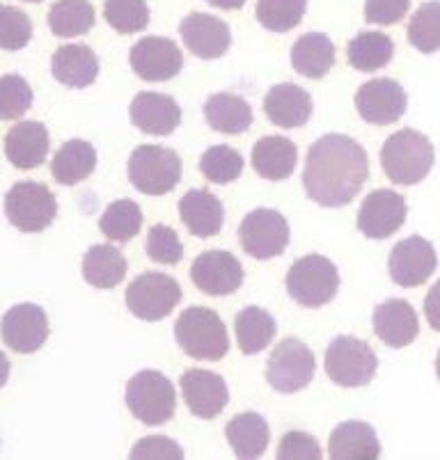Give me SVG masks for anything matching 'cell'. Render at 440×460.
I'll list each match as a JSON object with an SVG mask.
<instances>
[{"mask_svg": "<svg viewBox=\"0 0 440 460\" xmlns=\"http://www.w3.org/2000/svg\"><path fill=\"white\" fill-rule=\"evenodd\" d=\"M49 332V316L40 305L32 303L14 305L10 312H5L0 323L3 341L19 355L37 353L46 344Z\"/></svg>", "mask_w": 440, "mask_h": 460, "instance_id": "obj_15", "label": "cell"}, {"mask_svg": "<svg viewBox=\"0 0 440 460\" xmlns=\"http://www.w3.org/2000/svg\"><path fill=\"white\" fill-rule=\"evenodd\" d=\"M179 217L193 236L211 238L223 229L225 207L211 190L195 188L179 199Z\"/></svg>", "mask_w": 440, "mask_h": 460, "instance_id": "obj_23", "label": "cell"}, {"mask_svg": "<svg viewBox=\"0 0 440 460\" xmlns=\"http://www.w3.org/2000/svg\"><path fill=\"white\" fill-rule=\"evenodd\" d=\"M175 339L179 349L193 359L218 362L229 350V337L225 323L213 309L188 307L177 316L175 323Z\"/></svg>", "mask_w": 440, "mask_h": 460, "instance_id": "obj_3", "label": "cell"}, {"mask_svg": "<svg viewBox=\"0 0 440 460\" xmlns=\"http://www.w3.org/2000/svg\"><path fill=\"white\" fill-rule=\"evenodd\" d=\"M406 216H409V204L400 192L379 188L360 204L358 232L372 241H383L404 227Z\"/></svg>", "mask_w": 440, "mask_h": 460, "instance_id": "obj_13", "label": "cell"}, {"mask_svg": "<svg viewBox=\"0 0 440 460\" xmlns=\"http://www.w3.org/2000/svg\"><path fill=\"white\" fill-rule=\"evenodd\" d=\"M32 40V23L26 12L19 7L0 5V49L3 51H21Z\"/></svg>", "mask_w": 440, "mask_h": 460, "instance_id": "obj_42", "label": "cell"}, {"mask_svg": "<svg viewBox=\"0 0 440 460\" xmlns=\"http://www.w3.org/2000/svg\"><path fill=\"white\" fill-rule=\"evenodd\" d=\"M395 56V44L383 32H358L346 46V60L355 71L374 74L390 65Z\"/></svg>", "mask_w": 440, "mask_h": 460, "instance_id": "obj_34", "label": "cell"}, {"mask_svg": "<svg viewBox=\"0 0 440 460\" xmlns=\"http://www.w3.org/2000/svg\"><path fill=\"white\" fill-rule=\"evenodd\" d=\"M5 216L19 232L37 234L53 225L58 216V202L44 183L19 181L5 195Z\"/></svg>", "mask_w": 440, "mask_h": 460, "instance_id": "obj_8", "label": "cell"}, {"mask_svg": "<svg viewBox=\"0 0 440 460\" xmlns=\"http://www.w3.org/2000/svg\"><path fill=\"white\" fill-rule=\"evenodd\" d=\"M436 376H438V380H440V350H438V355H436Z\"/></svg>", "mask_w": 440, "mask_h": 460, "instance_id": "obj_50", "label": "cell"}, {"mask_svg": "<svg viewBox=\"0 0 440 460\" xmlns=\"http://www.w3.org/2000/svg\"><path fill=\"white\" fill-rule=\"evenodd\" d=\"M292 66L296 74L319 81L335 66V44L326 32H308L292 46Z\"/></svg>", "mask_w": 440, "mask_h": 460, "instance_id": "obj_29", "label": "cell"}, {"mask_svg": "<svg viewBox=\"0 0 440 460\" xmlns=\"http://www.w3.org/2000/svg\"><path fill=\"white\" fill-rule=\"evenodd\" d=\"M308 0H257L259 26L271 32H289L303 21Z\"/></svg>", "mask_w": 440, "mask_h": 460, "instance_id": "obj_37", "label": "cell"}, {"mask_svg": "<svg viewBox=\"0 0 440 460\" xmlns=\"http://www.w3.org/2000/svg\"><path fill=\"white\" fill-rule=\"evenodd\" d=\"M32 106V87L19 74L0 76V119L12 122L26 115Z\"/></svg>", "mask_w": 440, "mask_h": 460, "instance_id": "obj_41", "label": "cell"}, {"mask_svg": "<svg viewBox=\"0 0 440 460\" xmlns=\"http://www.w3.org/2000/svg\"><path fill=\"white\" fill-rule=\"evenodd\" d=\"M409 10L410 0H364V19L374 26H395Z\"/></svg>", "mask_w": 440, "mask_h": 460, "instance_id": "obj_45", "label": "cell"}, {"mask_svg": "<svg viewBox=\"0 0 440 460\" xmlns=\"http://www.w3.org/2000/svg\"><path fill=\"white\" fill-rule=\"evenodd\" d=\"M96 167V149L87 140H67L51 161V174L62 186L85 181Z\"/></svg>", "mask_w": 440, "mask_h": 460, "instance_id": "obj_30", "label": "cell"}, {"mask_svg": "<svg viewBox=\"0 0 440 460\" xmlns=\"http://www.w3.org/2000/svg\"><path fill=\"white\" fill-rule=\"evenodd\" d=\"M225 435L238 458H259L268 449V440H271L266 420L257 412L234 415L225 429Z\"/></svg>", "mask_w": 440, "mask_h": 460, "instance_id": "obj_31", "label": "cell"}, {"mask_svg": "<svg viewBox=\"0 0 440 460\" xmlns=\"http://www.w3.org/2000/svg\"><path fill=\"white\" fill-rule=\"evenodd\" d=\"M179 35H182L184 46L200 60L223 58L232 46V31L228 23L202 12H191L179 23Z\"/></svg>", "mask_w": 440, "mask_h": 460, "instance_id": "obj_18", "label": "cell"}, {"mask_svg": "<svg viewBox=\"0 0 440 460\" xmlns=\"http://www.w3.org/2000/svg\"><path fill=\"white\" fill-rule=\"evenodd\" d=\"M145 252L152 261L163 263V266H175V263L182 261L184 245L173 227H167V225H154V227L149 229V234H147Z\"/></svg>", "mask_w": 440, "mask_h": 460, "instance_id": "obj_43", "label": "cell"}, {"mask_svg": "<svg viewBox=\"0 0 440 460\" xmlns=\"http://www.w3.org/2000/svg\"><path fill=\"white\" fill-rule=\"evenodd\" d=\"M264 112L278 128H301L312 117V96L301 85L280 83L264 96Z\"/></svg>", "mask_w": 440, "mask_h": 460, "instance_id": "obj_22", "label": "cell"}, {"mask_svg": "<svg viewBox=\"0 0 440 460\" xmlns=\"http://www.w3.org/2000/svg\"><path fill=\"white\" fill-rule=\"evenodd\" d=\"M7 380H10V359L0 350V387H5Z\"/></svg>", "mask_w": 440, "mask_h": 460, "instance_id": "obj_49", "label": "cell"}, {"mask_svg": "<svg viewBox=\"0 0 440 460\" xmlns=\"http://www.w3.org/2000/svg\"><path fill=\"white\" fill-rule=\"evenodd\" d=\"M129 410L147 426H161L175 417L177 394L173 383L161 371H140L127 383L124 392Z\"/></svg>", "mask_w": 440, "mask_h": 460, "instance_id": "obj_6", "label": "cell"}, {"mask_svg": "<svg viewBox=\"0 0 440 460\" xmlns=\"http://www.w3.org/2000/svg\"><path fill=\"white\" fill-rule=\"evenodd\" d=\"M103 19L120 35H133L149 23V7L145 0H106Z\"/></svg>", "mask_w": 440, "mask_h": 460, "instance_id": "obj_40", "label": "cell"}, {"mask_svg": "<svg viewBox=\"0 0 440 460\" xmlns=\"http://www.w3.org/2000/svg\"><path fill=\"white\" fill-rule=\"evenodd\" d=\"M314 371H317L314 353L301 339H283L268 355L266 380L280 394L305 390L312 383Z\"/></svg>", "mask_w": 440, "mask_h": 460, "instance_id": "obj_9", "label": "cell"}, {"mask_svg": "<svg viewBox=\"0 0 440 460\" xmlns=\"http://www.w3.org/2000/svg\"><path fill=\"white\" fill-rule=\"evenodd\" d=\"M425 316L431 328L440 332V279L429 288L425 300Z\"/></svg>", "mask_w": 440, "mask_h": 460, "instance_id": "obj_47", "label": "cell"}, {"mask_svg": "<svg viewBox=\"0 0 440 460\" xmlns=\"http://www.w3.org/2000/svg\"><path fill=\"white\" fill-rule=\"evenodd\" d=\"M370 177V158L358 140L342 133L321 136L310 147L303 167L308 198L324 208L346 207Z\"/></svg>", "mask_w": 440, "mask_h": 460, "instance_id": "obj_1", "label": "cell"}, {"mask_svg": "<svg viewBox=\"0 0 440 460\" xmlns=\"http://www.w3.org/2000/svg\"><path fill=\"white\" fill-rule=\"evenodd\" d=\"M46 21L56 37H81L94 26V7L90 0H56Z\"/></svg>", "mask_w": 440, "mask_h": 460, "instance_id": "obj_35", "label": "cell"}, {"mask_svg": "<svg viewBox=\"0 0 440 460\" xmlns=\"http://www.w3.org/2000/svg\"><path fill=\"white\" fill-rule=\"evenodd\" d=\"M26 3H41V0H26Z\"/></svg>", "mask_w": 440, "mask_h": 460, "instance_id": "obj_51", "label": "cell"}, {"mask_svg": "<svg viewBox=\"0 0 440 460\" xmlns=\"http://www.w3.org/2000/svg\"><path fill=\"white\" fill-rule=\"evenodd\" d=\"M51 71L58 83L83 90L99 76V58L85 44H65L53 53Z\"/></svg>", "mask_w": 440, "mask_h": 460, "instance_id": "obj_26", "label": "cell"}, {"mask_svg": "<svg viewBox=\"0 0 440 460\" xmlns=\"http://www.w3.org/2000/svg\"><path fill=\"white\" fill-rule=\"evenodd\" d=\"M409 41L420 53L440 51V3L429 0L415 10L409 23Z\"/></svg>", "mask_w": 440, "mask_h": 460, "instance_id": "obj_39", "label": "cell"}, {"mask_svg": "<svg viewBox=\"0 0 440 460\" xmlns=\"http://www.w3.org/2000/svg\"><path fill=\"white\" fill-rule=\"evenodd\" d=\"M238 238L246 254L253 259L266 261L280 257L289 245L287 217L275 208H255L241 220Z\"/></svg>", "mask_w": 440, "mask_h": 460, "instance_id": "obj_11", "label": "cell"}, {"mask_svg": "<svg viewBox=\"0 0 440 460\" xmlns=\"http://www.w3.org/2000/svg\"><path fill=\"white\" fill-rule=\"evenodd\" d=\"M337 288V266L324 254L301 257L287 273V294L303 307H324L335 298Z\"/></svg>", "mask_w": 440, "mask_h": 460, "instance_id": "obj_7", "label": "cell"}, {"mask_svg": "<svg viewBox=\"0 0 440 460\" xmlns=\"http://www.w3.org/2000/svg\"><path fill=\"white\" fill-rule=\"evenodd\" d=\"M374 332L388 349L410 346L420 334L418 312L401 298L385 300L374 309Z\"/></svg>", "mask_w": 440, "mask_h": 460, "instance_id": "obj_21", "label": "cell"}, {"mask_svg": "<svg viewBox=\"0 0 440 460\" xmlns=\"http://www.w3.org/2000/svg\"><path fill=\"white\" fill-rule=\"evenodd\" d=\"M328 454L337 460H374L381 456L379 435L367 421H342L330 433Z\"/></svg>", "mask_w": 440, "mask_h": 460, "instance_id": "obj_27", "label": "cell"}, {"mask_svg": "<svg viewBox=\"0 0 440 460\" xmlns=\"http://www.w3.org/2000/svg\"><path fill=\"white\" fill-rule=\"evenodd\" d=\"M234 332H237L238 350L243 355H257L271 346L275 332H278V325L266 309L250 305L237 314Z\"/></svg>", "mask_w": 440, "mask_h": 460, "instance_id": "obj_33", "label": "cell"}, {"mask_svg": "<svg viewBox=\"0 0 440 460\" xmlns=\"http://www.w3.org/2000/svg\"><path fill=\"white\" fill-rule=\"evenodd\" d=\"M133 74L149 83L173 81L184 66V56L179 46L167 37H142L129 53Z\"/></svg>", "mask_w": 440, "mask_h": 460, "instance_id": "obj_14", "label": "cell"}, {"mask_svg": "<svg viewBox=\"0 0 440 460\" xmlns=\"http://www.w3.org/2000/svg\"><path fill=\"white\" fill-rule=\"evenodd\" d=\"M99 229L108 241L115 243H129L142 229V211L131 199H117L103 211L99 220Z\"/></svg>", "mask_w": 440, "mask_h": 460, "instance_id": "obj_36", "label": "cell"}, {"mask_svg": "<svg viewBox=\"0 0 440 460\" xmlns=\"http://www.w3.org/2000/svg\"><path fill=\"white\" fill-rule=\"evenodd\" d=\"M436 161L434 145L413 128L392 133L381 147V167L385 177L397 186H415L431 172Z\"/></svg>", "mask_w": 440, "mask_h": 460, "instance_id": "obj_2", "label": "cell"}, {"mask_svg": "<svg viewBox=\"0 0 440 460\" xmlns=\"http://www.w3.org/2000/svg\"><path fill=\"white\" fill-rule=\"evenodd\" d=\"M184 403L188 405L191 415L200 420H213L229 403V392L225 380L207 369H188L179 378Z\"/></svg>", "mask_w": 440, "mask_h": 460, "instance_id": "obj_19", "label": "cell"}, {"mask_svg": "<svg viewBox=\"0 0 440 460\" xmlns=\"http://www.w3.org/2000/svg\"><path fill=\"white\" fill-rule=\"evenodd\" d=\"M200 172L207 181L225 186L243 174V156L229 145H213L200 158Z\"/></svg>", "mask_w": 440, "mask_h": 460, "instance_id": "obj_38", "label": "cell"}, {"mask_svg": "<svg viewBox=\"0 0 440 460\" xmlns=\"http://www.w3.org/2000/svg\"><path fill=\"white\" fill-rule=\"evenodd\" d=\"M49 131L41 122H19L5 136V156L19 170L40 167L49 156Z\"/></svg>", "mask_w": 440, "mask_h": 460, "instance_id": "obj_25", "label": "cell"}, {"mask_svg": "<svg viewBox=\"0 0 440 460\" xmlns=\"http://www.w3.org/2000/svg\"><path fill=\"white\" fill-rule=\"evenodd\" d=\"M124 303L136 319L154 323L182 303V287L166 273H142L129 284Z\"/></svg>", "mask_w": 440, "mask_h": 460, "instance_id": "obj_10", "label": "cell"}, {"mask_svg": "<svg viewBox=\"0 0 440 460\" xmlns=\"http://www.w3.org/2000/svg\"><path fill=\"white\" fill-rule=\"evenodd\" d=\"M131 458H184V449L166 435H152L133 447Z\"/></svg>", "mask_w": 440, "mask_h": 460, "instance_id": "obj_46", "label": "cell"}, {"mask_svg": "<svg viewBox=\"0 0 440 460\" xmlns=\"http://www.w3.org/2000/svg\"><path fill=\"white\" fill-rule=\"evenodd\" d=\"M129 181L142 195H166L182 179V158L161 145H140L133 149L127 165Z\"/></svg>", "mask_w": 440, "mask_h": 460, "instance_id": "obj_4", "label": "cell"}, {"mask_svg": "<svg viewBox=\"0 0 440 460\" xmlns=\"http://www.w3.org/2000/svg\"><path fill=\"white\" fill-rule=\"evenodd\" d=\"M324 367L326 376L339 387H364L379 371V358L363 339L339 334L326 349Z\"/></svg>", "mask_w": 440, "mask_h": 460, "instance_id": "obj_5", "label": "cell"}, {"mask_svg": "<svg viewBox=\"0 0 440 460\" xmlns=\"http://www.w3.org/2000/svg\"><path fill=\"white\" fill-rule=\"evenodd\" d=\"M193 284L207 296H229L243 284V266L232 252L209 250L191 266Z\"/></svg>", "mask_w": 440, "mask_h": 460, "instance_id": "obj_17", "label": "cell"}, {"mask_svg": "<svg viewBox=\"0 0 440 460\" xmlns=\"http://www.w3.org/2000/svg\"><path fill=\"white\" fill-rule=\"evenodd\" d=\"M409 108V94L392 78H372L355 92V111L360 119L374 127H388L401 119Z\"/></svg>", "mask_w": 440, "mask_h": 460, "instance_id": "obj_12", "label": "cell"}, {"mask_svg": "<svg viewBox=\"0 0 440 460\" xmlns=\"http://www.w3.org/2000/svg\"><path fill=\"white\" fill-rule=\"evenodd\" d=\"M436 266H438V257H436L434 245L418 234L400 241L390 252L388 261L390 278L397 287L404 288L425 284L434 275Z\"/></svg>", "mask_w": 440, "mask_h": 460, "instance_id": "obj_16", "label": "cell"}, {"mask_svg": "<svg viewBox=\"0 0 440 460\" xmlns=\"http://www.w3.org/2000/svg\"><path fill=\"white\" fill-rule=\"evenodd\" d=\"M204 117L207 124L218 133L225 136H238L253 127V108L243 96L218 92L211 94L204 103Z\"/></svg>", "mask_w": 440, "mask_h": 460, "instance_id": "obj_28", "label": "cell"}, {"mask_svg": "<svg viewBox=\"0 0 440 460\" xmlns=\"http://www.w3.org/2000/svg\"><path fill=\"white\" fill-rule=\"evenodd\" d=\"M129 115L138 131L147 136L166 137L173 136L182 124V108L173 96L158 94V92H140L133 96Z\"/></svg>", "mask_w": 440, "mask_h": 460, "instance_id": "obj_20", "label": "cell"}, {"mask_svg": "<svg viewBox=\"0 0 440 460\" xmlns=\"http://www.w3.org/2000/svg\"><path fill=\"white\" fill-rule=\"evenodd\" d=\"M207 3L218 10H241L246 5V0H207Z\"/></svg>", "mask_w": 440, "mask_h": 460, "instance_id": "obj_48", "label": "cell"}, {"mask_svg": "<svg viewBox=\"0 0 440 460\" xmlns=\"http://www.w3.org/2000/svg\"><path fill=\"white\" fill-rule=\"evenodd\" d=\"M278 458H283V460H289V458L317 460V458H321V447H319V442L314 440L310 433H305V430H289V433L283 435V440H280Z\"/></svg>", "mask_w": 440, "mask_h": 460, "instance_id": "obj_44", "label": "cell"}, {"mask_svg": "<svg viewBox=\"0 0 440 460\" xmlns=\"http://www.w3.org/2000/svg\"><path fill=\"white\" fill-rule=\"evenodd\" d=\"M253 170L266 181H283L289 179L299 163V149L289 137L266 136L255 142L250 154Z\"/></svg>", "mask_w": 440, "mask_h": 460, "instance_id": "obj_24", "label": "cell"}, {"mask_svg": "<svg viewBox=\"0 0 440 460\" xmlns=\"http://www.w3.org/2000/svg\"><path fill=\"white\" fill-rule=\"evenodd\" d=\"M127 275V259L115 245H92L83 257V278L94 288H115Z\"/></svg>", "mask_w": 440, "mask_h": 460, "instance_id": "obj_32", "label": "cell"}]
</instances>
